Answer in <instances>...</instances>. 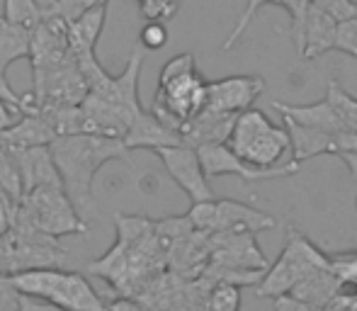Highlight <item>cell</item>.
<instances>
[{"label":"cell","instance_id":"cell-1","mask_svg":"<svg viewBox=\"0 0 357 311\" xmlns=\"http://www.w3.org/2000/svg\"><path fill=\"white\" fill-rule=\"evenodd\" d=\"M54 160L63 178V190L68 192L75 209L83 219L95 217L98 204L93 197V183L98 170L109 160H127L129 149L124 139L98 137V134H71L59 137L52 144Z\"/></svg>","mask_w":357,"mask_h":311},{"label":"cell","instance_id":"cell-2","mask_svg":"<svg viewBox=\"0 0 357 311\" xmlns=\"http://www.w3.org/2000/svg\"><path fill=\"white\" fill-rule=\"evenodd\" d=\"M10 282L17 287V292L49 299L68 311H105L107 307L85 275L68 273L61 268L22 270V273L10 275Z\"/></svg>","mask_w":357,"mask_h":311},{"label":"cell","instance_id":"cell-3","mask_svg":"<svg viewBox=\"0 0 357 311\" xmlns=\"http://www.w3.org/2000/svg\"><path fill=\"white\" fill-rule=\"evenodd\" d=\"M229 146L255 168H278L287 153H291V139L287 127H278L260 109H245L236 119Z\"/></svg>","mask_w":357,"mask_h":311},{"label":"cell","instance_id":"cell-4","mask_svg":"<svg viewBox=\"0 0 357 311\" xmlns=\"http://www.w3.org/2000/svg\"><path fill=\"white\" fill-rule=\"evenodd\" d=\"M331 268V258L319 250L311 243L306 236L291 229L289 241L280 253V258L270 265V270H265L263 280L255 285V294L258 297H280V294L291 292L299 280H304L314 270H326Z\"/></svg>","mask_w":357,"mask_h":311},{"label":"cell","instance_id":"cell-5","mask_svg":"<svg viewBox=\"0 0 357 311\" xmlns=\"http://www.w3.org/2000/svg\"><path fill=\"white\" fill-rule=\"evenodd\" d=\"M20 212L29 224L49 236H85L88 234V219L80 217L68 192L63 188H34L20 202Z\"/></svg>","mask_w":357,"mask_h":311},{"label":"cell","instance_id":"cell-6","mask_svg":"<svg viewBox=\"0 0 357 311\" xmlns=\"http://www.w3.org/2000/svg\"><path fill=\"white\" fill-rule=\"evenodd\" d=\"M207 85L209 80H204L197 68L188 73H178V76L160 73L151 112L158 114L165 124L180 132L185 122H190L195 114H199L207 107Z\"/></svg>","mask_w":357,"mask_h":311},{"label":"cell","instance_id":"cell-7","mask_svg":"<svg viewBox=\"0 0 357 311\" xmlns=\"http://www.w3.org/2000/svg\"><path fill=\"white\" fill-rule=\"evenodd\" d=\"M144 66V54L142 47H137L129 56V63L119 76H109L105 68L95 71L90 76V93H98L107 103H112L129 122H134L139 112H142V100H139V76H142Z\"/></svg>","mask_w":357,"mask_h":311},{"label":"cell","instance_id":"cell-8","mask_svg":"<svg viewBox=\"0 0 357 311\" xmlns=\"http://www.w3.org/2000/svg\"><path fill=\"white\" fill-rule=\"evenodd\" d=\"M197 151H199V158H202L207 178L238 175L245 183H260V180L287 178V175L299 173V163H296V160H291V163H287V165H278V168H255V165L245 163L243 158H238V153H236L229 144H204Z\"/></svg>","mask_w":357,"mask_h":311},{"label":"cell","instance_id":"cell-9","mask_svg":"<svg viewBox=\"0 0 357 311\" xmlns=\"http://www.w3.org/2000/svg\"><path fill=\"white\" fill-rule=\"evenodd\" d=\"M155 156H158L160 163L165 165V170H168V175L175 180V185H178L192 202L216 199L214 190L209 188V178H207V173H204L199 151L195 146H190V144L165 146V149H158Z\"/></svg>","mask_w":357,"mask_h":311},{"label":"cell","instance_id":"cell-10","mask_svg":"<svg viewBox=\"0 0 357 311\" xmlns=\"http://www.w3.org/2000/svg\"><path fill=\"white\" fill-rule=\"evenodd\" d=\"M212 265L224 268L268 270V258L260 250L253 232H216L212 234Z\"/></svg>","mask_w":357,"mask_h":311},{"label":"cell","instance_id":"cell-11","mask_svg":"<svg viewBox=\"0 0 357 311\" xmlns=\"http://www.w3.org/2000/svg\"><path fill=\"white\" fill-rule=\"evenodd\" d=\"M265 80L260 76H229L221 80H209L207 107L219 112L241 114L253 107L255 100L263 95Z\"/></svg>","mask_w":357,"mask_h":311},{"label":"cell","instance_id":"cell-12","mask_svg":"<svg viewBox=\"0 0 357 311\" xmlns=\"http://www.w3.org/2000/svg\"><path fill=\"white\" fill-rule=\"evenodd\" d=\"M124 144H127L129 151H137V149L158 151V149H165V146L185 144V139L178 129L165 124L158 114H153L151 109H142V112L134 117L132 127H129L127 137H124Z\"/></svg>","mask_w":357,"mask_h":311},{"label":"cell","instance_id":"cell-13","mask_svg":"<svg viewBox=\"0 0 357 311\" xmlns=\"http://www.w3.org/2000/svg\"><path fill=\"white\" fill-rule=\"evenodd\" d=\"M236 119H238V114L234 112H219V109L204 107L190 122L183 124L180 134H183L185 144L195 149L204 146V144H229Z\"/></svg>","mask_w":357,"mask_h":311},{"label":"cell","instance_id":"cell-14","mask_svg":"<svg viewBox=\"0 0 357 311\" xmlns=\"http://www.w3.org/2000/svg\"><path fill=\"white\" fill-rule=\"evenodd\" d=\"M17 163H20V173H22V183H24V195L32 192L34 188H63V178L59 173V165L54 160L52 146H27V149H17Z\"/></svg>","mask_w":357,"mask_h":311},{"label":"cell","instance_id":"cell-15","mask_svg":"<svg viewBox=\"0 0 357 311\" xmlns=\"http://www.w3.org/2000/svg\"><path fill=\"white\" fill-rule=\"evenodd\" d=\"M80 112H83V127L85 134H98V137H109V139H124L132 127L127 117L114 107L112 103H107L105 98H100L98 93H88V98L80 103Z\"/></svg>","mask_w":357,"mask_h":311},{"label":"cell","instance_id":"cell-16","mask_svg":"<svg viewBox=\"0 0 357 311\" xmlns=\"http://www.w3.org/2000/svg\"><path fill=\"white\" fill-rule=\"evenodd\" d=\"M270 229H278V219L260 209L250 207L245 202H234V199H216V232H253L263 234Z\"/></svg>","mask_w":357,"mask_h":311},{"label":"cell","instance_id":"cell-17","mask_svg":"<svg viewBox=\"0 0 357 311\" xmlns=\"http://www.w3.org/2000/svg\"><path fill=\"white\" fill-rule=\"evenodd\" d=\"M335 27H338V20L331 17L324 10L309 8L306 15V24H304V44H301V59H319L324 54L333 52L335 44Z\"/></svg>","mask_w":357,"mask_h":311},{"label":"cell","instance_id":"cell-18","mask_svg":"<svg viewBox=\"0 0 357 311\" xmlns=\"http://www.w3.org/2000/svg\"><path fill=\"white\" fill-rule=\"evenodd\" d=\"M105 20H107V5H98V8L83 13L78 20L68 22V47L75 59L95 56V47L105 29Z\"/></svg>","mask_w":357,"mask_h":311},{"label":"cell","instance_id":"cell-19","mask_svg":"<svg viewBox=\"0 0 357 311\" xmlns=\"http://www.w3.org/2000/svg\"><path fill=\"white\" fill-rule=\"evenodd\" d=\"M273 107L278 109L282 117H289L294 122L304 124V127L324 129V132H345L343 122H340L338 112L333 109V105L328 103V98H324L321 103L311 105H287V103H273ZM350 132V129H348Z\"/></svg>","mask_w":357,"mask_h":311},{"label":"cell","instance_id":"cell-20","mask_svg":"<svg viewBox=\"0 0 357 311\" xmlns=\"http://www.w3.org/2000/svg\"><path fill=\"white\" fill-rule=\"evenodd\" d=\"M0 137L8 144H13V146L27 149V146H49L56 139V132L49 124V119L44 117V112L32 109V112H24L17 119V124L10 127L8 132H3Z\"/></svg>","mask_w":357,"mask_h":311},{"label":"cell","instance_id":"cell-21","mask_svg":"<svg viewBox=\"0 0 357 311\" xmlns=\"http://www.w3.org/2000/svg\"><path fill=\"white\" fill-rule=\"evenodd\" d=\"M32 27L3 20L0 24V71H8L10 63L32 54Z\"/></svg>","mask_w":357,"mask_h":311},{"label":"cell","instance_id":"cell-22","mask_svg":"<svg viewBox=\"0 0 357 311\" xmlns=\"http://www.w3.org/2000/svg\"><path fill=\"white\" fill-rule=\"evenodd\" d=\"M0 192L13 204L22 202L24 197V183L22 173H20L17 153H15L13 144H8L3 137H0Z\"/></svg>","mask_w":357,"mask_h":311},{"label":"cell","instance_id":"cell-23","mask_svg":"<svg viewBox=\"0 0 357 311\" xmlns=\"http://www.w3.org/2000/svg\"><path fill=\"white\" fill-rule=\"evenodd\" d=\"M241 289L243 287L231 282H214L204 297L202 311H241Z\"/></svg>","mask_w":357,"mask_h":311},{"label":"cell","instance_id":"cell-24","mask_svg":"<svg viewBox=\"0 0 357 311\" xmlns=\"http://www.w3.org/2000/svg\"><path fill=\"white\" fill-rule=\"evenodd\" d=\"M109 0H39V8H42V15H59V17L68 20H78L83 13L98 8V5H107Z\"/></svg>","mask_w":357,"mask_h":311},{"label":"cell","instance_id":"cell-25","mask_svg":"<svg viewBox=\"0 0 357 311\" xmlns=\"http://www.w3.org/2000/svg\"><path fill=\"white\" fill-rule=\"evenodd\" d=\"M326 98H328V103L333 105V109L338 112L343 127L357 134V100L353 95H348L335 80H331L328 90H326Z\"/></svg>","mask_w":357,"mask_h":311},{"label":"cell","instance_id":"cell-26","mask_svg":"<svg viewBox=\"0 0 357 311\" xmlns=\"http://www.w3.org/2000/svg\"><path fill=\"white\" fill-rule=\"evenodd\" d=\"M3 17L8 22H17L24 27H37L42 22V8H39V0H5Z\"/></svg>","mask_w":357,"mask_h":311},{"label":"cell","instance_id":"cell-27","mask_svg":"<svg viewBox=\"0 0 357 311\" xmlns=\"http://www.w3.org/2000/svg\"><path fill=\"white\" fill-rule=\"evenodd\" d=\"M333 52H343L348 56L357 59V17L340 20L335 27V44Z\"/></svg>","mask_w":357,"mask_h":311},{"label":"cell","instance_id":"cell-28","mask_svg":"<svg viewBox=\"0 0 357 311\" xmlns=\"http://www.w3.org/2000/svg\"><path fill=\"white\" fill-rule=\"evenodd\" d=\"M139 8L146 20H158V22H168L178 15L180 0H139Z\"/></svg>","mask_w":357,"mask_h":311},{"label":"cell","instance_id":"cell-29","mask_svg":"<svg viewBox=\"0 0 357 311\" xmlns=\"http://www.w3.org/2000/svg\"><path fill=\"white\" fill-rule=\"evenodd\" d=\"M139 44L149 52H158L168 44V27L165 22H158V20H149V22L142 27L139 32Z\"/></svg>","mask_w":357,"mask_h":311},{"label":"cell","instance_id":"cell-30","mask_svg":"<svg viewBox=\"0 0 357 311\" xmlns=\"http://www.w3.org/2000/svg\"><path fill=\"white\" fill-rule=\"evenodd\" d=\"M311 5L324 10V13H328L331 17H335L338 22L340 20L355 17V8H357L355 0H311Z\"/></svg>","mask_w":357,"mask_h":311},{"label":"cell","instance_id":"cell-31","mask_svg":"<svg viewBox=\"0 0 357 311\" xmlns=\"http://www.w3.org/2000/svg\"><path fill=\"white\" fill-rule=\"evenodd\" d=\"M0 311H20V292L10 275H0Z\"/></svg>","mask_w":357,"mask_h":311},{"label":"cell","instance_id":"cell-32","mask_svg":"<svg viewBox=\"0 0 357 311\" xmlns=\"http://www.w3.org/2000/svg\"><path fill=\"white\" fill-rule=\"evenodd\" d=\"M275 311H324V309H319L316 304H309L304 299L294 297L291 292H287L275 297Z\"/></svg>","mask_w":357,"mask_h":311},{"label":"cell","instance_id":"cell-33","mask_svg":"<svg viewBox=\"0 0 357 311\" xmlns=\"http://www.w3.org/2000/svg\"><path fill=\"white\" fill-rule=\"evenodd\" d=\"M20 311H68L59 304L49 302V299H39V297H29V294L20 292Z\"/></svg>","mask_w":357,"mask_h":311},{"label":"cell","instance_id":"cell-34","mask_svg":"<svg viewBox=\"0 0 357 311\" xmlns=\"http://www.w3.org/2000/svg\"><path fill=\"white\" fill-rule=\"evenodd\" d=\"M22 114H24L22 109L15 107L13 103H8V100L0 98V134L8 132L10 127H15V124H17V119L22 117Z\"/></svg>","mask_w":357,"mask_h":311},{"label":"cell","instance_id":"cell-35","mask_svg":"<svg viewBox=\"0 0 357 311\" xmlns=\"http://www.w3.org/2000/svg\"><path fill=\"white\" fill-rule=\"evenodd\" d=\"M105 311H151L149 307H144L139 299L134 297H122V299H114V302H109Z\"/></svg>","mask_w":357,"mask_h":311},{"label":"cell","instance_id":"cell-36","mask_svg":"<svg viewBox=\"0 0 357 311\" xmlns=\"http://www.w3.org/2000/svg\"><path fill=\"white\" fill-rule=\"evenodd\" d=\"M8 232H10V202L0 192V241L8 236Z\"/></svg>","mask_w":357,"mask_h":311},{"label":"cell","instance_id":"cell-37","mask_svg":"<svg viewBox=\"0 0 357 311\" xmlns=\"http://www.w3.org/2000/svg\"><path fill=\"white\" fill-rule=\"evenodd\" d=\"M338 156H340V160L348 165L350 175H353V178L357 180V149H355V151H343V153H338Z\"/></svg>","mask_w":357,"mask_h":311},{"label":"cell","instance_id":"cell-38","mask_svg":"<svg viewBox=\"0 0 357 311\" xmlns=\"http://www.w3.org/2000/svg\"><path fill=\"white\" fill-rule=\"evenodd\" d=\"M324 311H335V302H333V304H331V307H326Z\"/></svg>","mask_w":357,"mask_h":311},{"label":"cell","instance_id":"cell-39","mask_svg":"<svg viewBox=\"0 0 357 311\" xmlns=\"http://www.w3.org/2000/svg\"><path fill=\"white\" fill-rule=\"evenodd\" d=\"M3 20H5V17H3V15H0V24H3Z\"/></svg>","mask_w":357,"mask_h":311},{"label":"cell","instance_id":"cell-40","mask_svg":"<svg viewBox=\"0 0 357 311\" xmlns=\"http://www.w3.org/2000/svg\"><path fill=\"white\" fill-rule=\"evenodd\" d=\"M355 17H357V8H355Z\"/></svg>","mask_w":357,"mask_h":311},{"label":"cell","instance_id":"cell-41","mask_svg":"<svg viewBox=\"0 0 357 311\" xmlns=\"http://www.w3.org/2000/svg\"><path fill=\"white\" fill-rule=\"evenodd\" d=\"M355 207H357V197H355Z\"/></svg>","mask_w":357,"mask_h":311}]
</instances>
